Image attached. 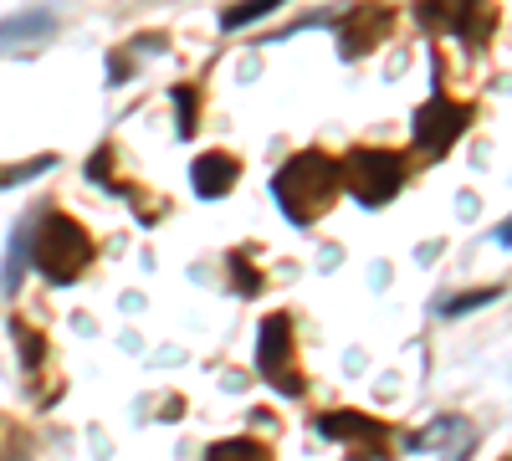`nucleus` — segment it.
Returning <instances> with one entry per match:
<instances>
[{"label":"nucleus","mask_w":512,"mask_h":461,"mask_svg":"<svg viewBox=\"0 0 512 461\" xmlns=\"http://www.w3.org/2000/svg\"><path fill=\"white\" fill-rule=\"evenodd\" d=\"M57 31V16L47 6H36V11H21V16H6L0 21V47H16V41H41V36H52Z\"/></svg>","instance_id":"10"},{"label":"nucleus","mask_w":512,"mask_h":461,"mask_svg":"<svg viewBox=\"0 0 512 461\" xmlns=\"http://www.w3.org/2000/svg\"><path fill=\"white\" fill-rule=\"evenodd\" d=\"M497 292H461V298H451L446 303V313H466V308H482V303H492Z\"/></svg>","instance_id":"14"},{"label":"nucleus","mask_w":512,"mask_h":461,"mask_svg":"<svg viewBox=\"0 0 512 461\" xmlns=\"http://www.w3.org/2000/svg\"><path fill=\"white\" fill-rule=\"evenodd\" d=\"M93 236L82 231L72 216H47L36 226V241H31V262L47 282H77L93 262Z\"/></svg>","instance_id":"2"},{"label":"nucleus","mask_w":512,"mask_h":461,"mask_svg":"<svg viewBox=\"0 0 512 461\" xmlns=\"http://www.w3.org/2000/svg\"><path fill=\"white\" fill-rule=\"evenodd\" d=\"M318 431H323V436H338L344 446H369V456H384V451H390V431H384L379 421H369V415H359V410L318 415Z\"/></svg>","instance_id":"7"},{"label":"nucleus","mask_w":512,"mask_h":461,"mask_svg":"<svg viewBox=\"0 0 512 461\" xmlns=\"http://www.w3.org/2000/svg\"><path fill=\"white\" fill-rule=\"evenodd\" d=\"M277 6H287V0H241V6H231V11L221 16V26L236 31V26H246V21H256V16H272Z\"/></svg>","instance_id":"12"},{"label":"nucleus","mask_w":512,"mask_h":461,"mask_svg":"<svg viewBox=\"0 0 512 461\" xmlns=\"http://www.w3.org/2000/svg\"><path fill=\"white\" fill-rule=\"evenodd\" d=\"M466 129H472V108L456 103L451 93H436L431 103L415 113V144L431 154V159H441Z\"/></svg>","instance_id":"5"},{"label":"nucleus","mask_w":512,"mask_h":461,"mask_svg":"<svg viewBox=\"0 0 512 461\" xmlns=\"http://www.w3.org/2000/svg\"><path fill=\"white\" fill-rule=\"evenodd\" d=\"M190 185H195L200 200L226 195V190L236 185V159H231V154H200V159L190 164Z\"/></svg>","instance_id":"8"},{"label":"nucleus","mask_w":512,"mask_h":461,"mask_svg":"<svg viewBox=\"0 0 512 461\" xmlns=\"http://www.w3.org/2000/svg\"><path fill=\"white\" fill-rule=\"evenodd\" d=\"M175 103H180V134H195V93L175 88Z\"/></svg>","instance_id":"13"},{"label":"nucleus","mask_w":512,"mask_h":461,"mask_svg":"<svg viewBox=\"0 0 512 461\" xmlns=\"http://www.w3.org/2000/svg\"><path fill=\"white\" fill-rule=\"evenodd\" d=\"M395 26V11L379 6V0H369V6H354L349 21H344V36H338V52L344 57H364L379 47V36H390Z\"/></svg>","instance_id":"6"},{"label":"nucleus","mask_w":512,"mask_h":461,"mask_svg":"<svg viewBox=\"0 0 512 461\" xmlns=\"http://www.w3.org/2000/svg\"><path fill=\"white\" fill-rule=\"evenodd\" d=\"M344 185L354 190L359 205H390L395 190L405 185V154H395V149H354L344 159Z\"/></svg>","instance_id":"3"},{"label":"nucleus","mask_w":512,"mask_h":461,"mask_svg":"<svg viewBox=\"0 0 512 461\" xmlns=\"http://www.w3.org/2000/svg\"><path fill=\"white\" fill-rule=\"evenodd\" d=\"M338 190H344V159H328V154H318V149L292 154L282 170H277V180H272V195H277L282 216H287L292 226L318 221L328 205H333Z\"/></svg>","instance_id":"1"},{"label":"nucleus","mask_w":512,"mask_h":461,"mask_svg":"<svg viewBox=\"0 0 512 461\" xmlns=\"http://www.w3.org/2000/svg\"><path fill=\"white\" fill-rule=\"evenodd\" d=\"M256 369H262V380L282 395H303V374H297V359H292V318L272 313L256 333Z\"/></svg>","instance_id":"4"},{"label":"nucleus","mask_w":512,"mask_h":461,"mask_svg":"<svg viewBox=\"0 0 512 461\" xmlns=\"http://www.w3.org/2000/svg\"><path fill=\"white\" fill-rule=\"evenodd\" d=\"M0 180H11V175H0Z\"/></svg>","instance_id":"16"},{"label":"nucleus","mask_w":512,"mask_h":461,"mask_svg":"<svg viewBox=\"0 0 512 461\" xmlns=\"http://www.w3.org/2000/svg\"><path fill=\"white\" fill-rule=\"evenodd\" d=\"M205 461H272V451H267L262 441L236 436V441H216V446L205 451Z\"/></svg>","instance_id":"11"},{"label":"nucleus","mask_w":512,"mask_h":461,"mask_svg":"<svg viewBox=\"0 0 512 461\" xmlns=\"http://www.w3.org/2000/svg\"><path fill=\"white\" fill-rule=\"evenodd\" d=\"M497 241H502V246H512V221H507V226H497Z\"/></svg>","instance_id":"15"},{"label":"nucleus","mask_w":512,"mask_h":461,"mask_svg":"<svg viewBox=\"0 0 512 461\" xmlns=\"http://www.w3.org/2000/svg\"><path fill=\"white\" fill-rule=\"evenodd\" d=\"M446 26H451V36L482 47L497 26V11H492V0H456V11H446Z\"/></svg>","instance_id":"9"}]
</instances>
